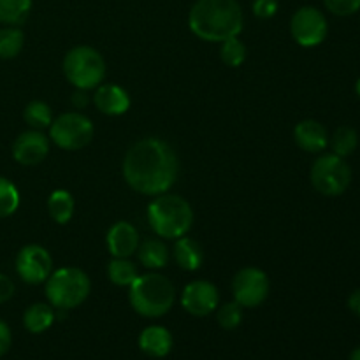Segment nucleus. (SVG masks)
I'll return each instance as SVG.
<instances>
[{
    "instance_id": "nucleus-1",
    "label": "nucleus",
    "mask_w": 360,
    "mask_h": 360,
    "mask_svg": "<svg viewBox=\"0 0 360 360\" xmlns=\"http://www.w3.org/2000/svg\"><path fill=\"white\" fill-rule=\"evenodd\" d=\"M179 164L176 151L158 137H146L129 148L123 158V178L143 195H162L174 186Z\"/></svg>"
},
{
    "instance_id": "nucleus-2",
    "label": "nucleus",
    "mask_w": 360,
    "mask_h": 360,
    "mask_svg": "<svg viewBox=\"0 0 360 360\" xmlns=\"http://www.w3.org/2000/svg\"><path fill=\"white\" fill-rule=\"evenodd\" d=\"M243 25L245 14L238 0H197L188 14L192 34L207 42L238 37Z\"/></svg>"
},
{
    "instance_id": "nucleus-3",
    "label": "nucleus",
    "mask_w": 360,
    "mask_h": 360,
    "mask_svg": "<svg viewBox=\"0 0 360 360\" xmlns=\"http://www.w3.org/2000/svg\"><path fill=\"white\" fill-rule=\"evenodd\" d=\"M148 221L153 232L165 239L188 234L193 225V211L183 197L172 193L157 195L148 206Z\"/></svg>"
},
{
    "instance_id": "nucleus-4",
    "label": "nucleus",
    "mask_w": 360,
    "mask_h": 360,
    "mask_svg": "<svg viewBox=\"0 0 360 360\" xmlns=\"http://www.w3.org/2000/svg\"><path fill=\"white\" fill-rule=\"evenodd\" d=\"M129 288L130 306L141 316L158 319L171 311L174 306V285L162 274L148 273L144 276H137V280Z\"/></svg>"
},
{
    "instance_id": "nucleus-5",
    "label": "nucleus",
    "mask_w": 360,
    "mask_h": 360,
    "mask_svg": "<svg viewBox=\"0 0 360 360\" xmlns=\"http://www.w3.org/2000/svg\"><path fill=\"white\" fill-rule=\"evenodd\" d=\"M90 290V278L77 267H62L46 280V297L55 309L77 308L86 301Z\"/></svg>"
},
{
    "instance_id": "nucleus-6",
    "label": "nucleus",
    "mask_w": 360,
    "mask_h": 360,
    "mask_svg": "<svg viewBox=\"0 0 360 360\" xmlns=\"http://www.w3.org/2000/svg\"><path fill=\"white\" fill-rule=\"evenodd\" d=\"M67 81L79 90H94L105 77V62L91 46H76L63 58Z\"/></svg>"
},
{
    "instance_id": "nucleus-7",
    "label": "nucleus",
    "mask_w": 360,
    "mask_h": 360,
    "mask_svg": "<svg viewBox=\"0 0 360 360\" xmlns=\"http://www.w3.org/2000/svg\"><path fill=\"white\" fill-rule=\"evenodd\" d=\"M95 127L88 116L81 112H63L49 125V139L58 148L76 151L88 146L94 139Z\"/></svg>"
},
{
    "instance_id": "nucleus-8",
    "label": "nucleus",
    "mask_w": 360,
    "mask_h": 360,
    "mask_svg": "<svg viewBox=\"0 0 360 360\" xmlns=\"http://www.w3.org/2000/svg\"><path fill=\"white\" fill-rule=\"evenodd\" d=\"M352 169L343 157L334 153L322 155L311 167V183L316 192L327 197H338L350 186Z\"/></svg>"
},
{
    "instance_id": "nucleus-9",
    "label": "nucleus",
    "mask_w": 360,
    "mask_h": 360,
    "mask_svg": "<svg viewBox=\"0 0 360 360\" xmlns=\"http://www.w3.org/2000/svg\"><path fill=\"white\" fill-rule=\"evenodd\" d=\"M290 32L299 46L315 48L326 41L329 25H327L322 11L313 6H304L295 11V14L292 16Z\"/></svg>"
},
{
    "instance_id": "nucleus-10",
    "label": "nucleus",
    "mask_w": 360,
    "mask_h": 360,
    "mask_svg": "<svg viewBox=\"0 0 360 360\" xmlns=\"http://www.w3.org/2000/svg\"><path fill=\"white\" fill-rule=\"evenodd\" d=\"M269 278L259 267H245L239 271L232 281L234 301L243 308H257L269 295Z\"/></svg>"
},
{
    "instance_id": "nucleus-11",
    "label": "nucleus",
    "mask_w": 360,
    "mask_h": 360,
    "mask_svg": "<svg viewBox=\"0 0 360 360\" xmlns=\"http://www.w3.org/2000/svg\"><path fill=\"white\" fill-rule=\"evenodd\" d=\"M16 273L25 283H46L53 273V259L46 248L39 245H27L16 257Z\"/></svg>"
},
{
    "instance_id": "nucleus-12",
    "label": "nucleus",
    "mask_w": 360,
    "mask_h": 360,
    "mask_svg": "<svg viewBox=\"0 0 360 360\" xmlns=\"http://www.w3.org/2000/svg\"><path fill=\"white\" fill-rule=\"evenodd\" d=\"M181 306L193 316H207L220 306V294L213 283L204 280L192 281L183 288Z\"/></svg>"
},
{
    "instance_id": "nucleus-13",
    "label": "nucleus",
    "mask_w": 360,
    "mask_h": 360,
    "mask_svg": "<svg viewBox=\"0 0 360 360\" xmlns=\"http://www.w3.org/2000/svg\"><path fill=\"white\" fill-rule=\"evenodd\" d=\"M49 153V139L41 130H28L18 136L13 144V157L21 165L41 164Z\"/></svg>"
},
{
    "instance_id": "nucleus-14",
    "label": "nucleus",
    "mask_w": 360,
    "mask_h": 360,
    "mask_svg": "<svg viewBox=\"0 0 360 360\" xmlns=\"http://www.w3.org/2000/svg\"><path fill=\"white\" fill-rule=\"evenodd\" d=\"M108 250L115 259H129L139 248L137 229L129 221H116L108 232Z\"/></svg>"
},
{
    "instance_id": "nucleus-15",
    "label": "nucleus",
    "mask_w": 360,
    "mask_h": 360,
    "mask_svg": "<svg viewBox=\"0 0 360 360\" xmlns=\"http://www.w3.org/2000/svg\"><path fill=\"white\" fill-rule=\"evenodd\" d=\"M94 102L102 115L120 116L129 111L130 97L127 90H123L118 84H98L95 90Z\"/></svg>"
},
{
    "instance_id": "nucleus-16",
    "label": "nucleus",
    "mask_w": 360,
    "mask_h": 360,
    "mask_svg": "<svg viewBox=\"0 0 360 360\" xmlns=\"http://www.w3.org/2000/svg\"><path fill=\"white\" fill-rule=\"evenodd\" d=\"M294 137L297 146L308 153H320L329 144V134H327L326 127L316 120H302L301 123H297Z\"/></svg>"
},
{
    "instance_id": "nucleus-17",
    "label": "nucleus",
    "mask_w": 360,
    "mask_h": 360,
    "mask_svg": "<svg viewBox=\"0 0 360 360\" xmlns=\"http://www.w3.org/2000/svg\"><path fill=\"white\" fill-rule=\"evenodd\" d=\"M139 348L150 357H165L172 350L171 333L162 326L146 327L139 336Z\"/></svg>"
},
{
    "instance_id": "nucleus-18",
    "label": "nucleus",
    "mask_w": 360,
    "mask_h": 360,
    "mask_svg": "<svg viewBox=\"0 0 360 360\" xmlns=\"http://www.w3.org/2000/svg\"><path fill=\"white\" fill-rule=\"evenodd\" d=\"M174 259L181 269L197 271L204 264V250L199 243L183 236L174 245Z\"/></svg>"
},
{
    "instance_id": "nucleus-19",
    "label": "nucleus",
    "mask_w": 360,
    "mask_h": 360,
    "mask_svg": "<svg viewBox=\"0 0 360 360\" xmlns=\"http://www.w3.org/2000/svg\"><path fill=\"white\" fill-rule=\"evenodd\" d=\"M56 320L55 308L44 302H35L30 308L25 311L23 315V326L28 333L32 334H42L53 326Z\"/></svg>"
},
{
    "instance_id": "nucleus-20",
    "label": "nucleus",
    "mask_w": 360,
    "mask_h": 360,
    "mask_svg": "<svg viewBox=\"0 0 360 360\" xmlns=\"http://www.w3.org/2000/svg\"><path fill=\"white\" fill-rule=\"evenodd\" d=\"M137 259L146 269H162L167 266V246L160 239H148L137 248Z\"/></svg>"
},
{
    "instance_id": "nucleus-21",
    "label": "nucleus",
    "mask_w": 360,
    "mask_h": 360,
    "mask_svg": "<svg viewBox=\"0 0 360 360\" xmlns=\"http://www.w3.org/2000/svg\"><path fill=\"white\" fill-rule=\"evenodd\" d=\"M48 213L56 224H69L74 214V199L67 190H55L48 199Z\"/></svg>"
},
{
    "instance_id": "nucleus-22",
    "label": "nucleus",
    "mask_w": 360,
    "mask_h": 360,
    "mask_svg": "<svg viewBox=\"0 0 360 360\" xmlns=\"http://www.w3.org/2000/svg\"><path fill=\"white\" fill-rule=\"evenodd\" d=\"M32 11V0H0V23L21 25Z\"/></svg>"
},
{
    "instance_id": "nucleus-23",
    "label": "nucleus",
    "mask_w": 360,
    "mask_h": 360,
    "mask_svg": "<svg viewBox=\"0 0 360 360\" xmlns=\"http://www.w3.org/2000/svg\"><path fill=\"white\" fill-rule=\"evenodd\" d=\"M108 276L116 287H130L137 280L136 264L130 262L129 259H112L108 267Z\"/></svg>"
},
{
    "instance_id": "nucleus-24",
    "label": "nucleus",
    "mask_w": 360,
    "mask_h": 360,
    "mask_svg": "<svg viewBox=\"0 0 360 360\" xmlns=\"http://www.w3.org/2000/svg\"><path fill=\"white\" fill-rule=\"evenodd\" d=\"M25 44V34L18 27L0 28V58H16Z\"/></svg>"
},
{
    "instance_id": "nucleus-25",
    "label": "nucleus",
    "mask_w": 360,
    "mask_h": 360,
    "mask_svg": "<svg viewBox=\"0 0 360 360\" xmlns=\"http://www.w3.org/2000/svg\"><path fill=\"white\" fill-rule=\"evenodd\" d=\"M329 144L330 148H333L334 155L347 158L348 155L354 153L355 148H357L359 144L357 130L352 129V127H340V129L333 134Z\"/></svg>"
},
{
    "instance_id": "nucleus-26",
    "label": "nucleus",
    "mask_w": 360,
    "mask_h": 360,
    "mask_svg": "<svg viewBox=\"0 0 360 360\" xmlns=\"http://www.w3.org/2000/svg\"><path fill=\"white\" fill-rule=\"evenodd\" d=\"M23 118H25V122L32 127V129L41 130V129H46V127L51 125L53 112H51V108H49L46 102L34 101V102H30L27 108H25Z\"/></svg>"
},
{
    "instance_id": "nucleus-27",
    "label": "nucleus",
    "mask_w": 360,
    "mask_h": 360,
    "mask_svg": "<svg viewBox=\"0 0 360 360\" xmlns=\"http://www.w3.org/2000/svg\"><path fill=\"white\" fill-rule=\"evenodd\" d=\"M20 207V192L9 179L0 176V218H7Z\"/></svg>"
},
{
    "instance_id": "nucleus-28",
    "label": "nucleus",
    "mask_w": 360,
    "mask_h": 360,
    "mask_svg": "<svg viewBox=\"0 0 360 360\" xmlns=\"http://www.w3.org/2000/svg\"><path fill=\"white\" fill-rule=\"evenodd\" d=\"M221 62L227 67H239L246 60V46L238 37L225 39L220 49Z\"/></svg>"
},
{
    "instance_id": "nucleus-29",
    "label": "nucleus",
    "mask_w": 360,
    "mask_h": 360,
    "mask_svg": "<svg viewBox=\"0 0 360 360\" xmlns=\"http://www.w3.org/2000/svg\"><path fill=\"white\" fill-rule=\"evenodd\" d=\"M217 320L220 323V327H224L225 330H234L241 326L243 322V306L239 302H225L224 306L217 308Z\"/></svg>"
},
{
    "instance_id": "nucleus-30",
    "label": "nucleus",
    "mask_w": 360,
    "mask_h": 360,
    "mask_svg": "<svg viewBox=\"0 0 360 360\" xmlns=\"http://www.w3.org/2000/svg\"><path fill=\"white\" fill-rule=\"evenodd\" d=\"M323 4L336 16H352L360 9V0H323Z\"/></svg>"
},
{
    "instance_id": "nucleus-31",
    "label": "nucleus",
    "mask_w": 360,
    "mask_h": 360,
    "mask_svg": "<svg viewBox=\"0 0 360 360\" xmlns=\"http://www.w3.org/2000/svg\"><path fill=\"white\" fill-rule=\"evenodd\" d=\"M278 7H280L278 0H253L252 9L257 18L269 20V18H273L278 13Z\"/></svg>"
},
{
    "instance_id": "nucleus-32",
    "label": "nucleus",
    "mask_w": 360,
    "mask_h": 360,
    "mask_svg": "<svg viewBox=\"0 0 360 360\" xmlns=\"http://www.w3.org/2000/svg\"><path fill=\"white\" fill-rule=\"evenodd\" d=\"M11 345H13V334H11L9 326L4 320H0V357L9 352Z\"/></svg>"
},
{
    "instance_id": "nucleus-33",
    "label": "nucleus",
    "mask_w": 360,
    "mask_h": 360,
    "mask_svg": "<svg viewBox=\"0 0 360 360\" xmlns=\"http://www.w3.org/2000/svg\"><path fill=\"white\" fill-rule=\"evenodd\" d=\"M14 295V283L9 276L0 273V304L7 302Z\"/></svg>"
},
{
    "instance_id": "nucleus-34",
    "label": "nucleus",
    "mask_w": 360,
    "mask_h": 360,
    "mask_svg": "<svg viewBox=\"0 0 360 360\" xmlns=\"http://www.w3.org/2000/svg\"><path fill=\"white\" fill-rule=\"evenodd\" d=\"M70 102H72V105L76 109L86 108L88 102H90V95H88V90H79V88H77V90L72 94V97H70Z\"/></svg>"
},
{
    "instance_id": "nucleus-35",
    "label": "nucleus",
    "mask_w": 360,
    "mask_h": 360,
    "mask_svg": "<svg viewBox=\"0 0 360 360\" xmlns=\"http://www.w3.org/2000/svg\"><path fill=\"white\" fill-rule=\"evenodd\" d=\"M348 308H350L355 315L360 316V288L352 292V295L348 297Z\"/></svg>"
},
{
    "instance_id": "nucleus-36",
    "label": "nucleus",
    "mask_w": 360,
    "mask_h": 360,
    "mask_svg": "<svg viewBox=\"0 0 360 360\" xmlns=\"http://www.w3.org/2000/svg\"><path fill=\"white\" fill-rule=\"evenodd\" d=\"M350 360H360V347H359V348H355V350L352 352Z\"/></svg>"
},
{
    "instance_id": "nucleus-37",
    "label": "nucleus",
    "mask_w": 360,
    "mask_h": 360,
    "mask_svg": "<svg viewBox=\"0 0 360 360\" xmlns=\"http://www.w3.org/2000/svg\"><path fill=\"white\" fill-rule=\"evenodd\" d=\"M355 90H357V95H359V97H360V77H359L357 84H355Z\"/></svg>"
}]
</instances>
